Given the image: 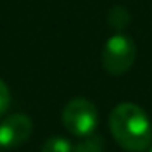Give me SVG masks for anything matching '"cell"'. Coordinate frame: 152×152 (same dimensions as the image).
<instances>
[{
    "label": "cell",
    "instance_id": "5",
    "mask_svg": "<svg viewBox=\"0 0 152 152\" xmlns=\"http://www.w3.org/2000/svg\"><path fill=\"white\" fill-rule=\"evenodd\" d=\"M72 141L63 138V136H52L47 138L45 143L41 145V152H72Z\"/></svg>",
    "mask_w": 152,
    "mask_h": 152
},
{
    "label": "cell",
    "instance_id": "1",
    "mask_svg": "<svg viewBox=\"0 0 152 152\" xmlns=\"http://www.w3.org/2000/svg\"><path fill=\"white\" fill-rule=\"evenodd\" d=\"M109 129L115 141L129 152H143L152 145V122L132 102H122L111 111Z\"/></svg>",
    "mask_w": 152,
    "mask_h": 152
},
{
    "label": "cell",
    "instance_id": "9",
    "mask_svg": "<svg viewBox=\"0 0 152 152\" xmlns=\"http://www.w3.org/2000/svg\"><path fill=\"white\" fill-rule=\"evenodd\" d=\"M148 152H152V145H150V148H148Z\"/></svg>",
    "mask_w": 152,
    "mask_h": 152
},
{
    "label": "cell",
    "instance_id": "7",
    "mask_svg": "<svg viewBox=\"0 0 152 152\" xmlns=\"http://www.w3.org/2000/svg\"><path fill=\"white\" fill-rule=\"evenodd\" d=\"M129 20H131V16H129V11L125 9V7H113L111 11H109V16H107V22H109V25L111 27H115V29H124L127 23H129Z\"/></svg>",
    "mask_w": 152,
    "mask_h": 152
},
{
    "label": "cell",
    "instance_id": "6",
    "mask_svg": "<svg viewBox=\"0 0 152 152\" xmlns=\"http://www.w3.org/2000/svg\"><path fill=\"white\" fill-rule=\"evenodd\" d=\"M72 152H104V140L97 134H91L84 141L75 145Z\"/></svg>",
    "mask_w": 152,
    "mask_h": 152
},
{
    "label": "cell",
    "instance_id": "2",
    "mask_svg": "<svg viewBox=\"0 0 152 152\" xmlns=\"http://www.w3.org/2000/svg\"><path fill=\"white\" fill-rule=\"evenodd\" d=\"M136 59V43L131 36L116 32L107 38L102 50V66L111 75H124Z\"/></svg>",
    "mask_w": 152,
    "mask_h": 152
},
{
    "label": "cell",
    "instance_id": "3",
    "mask_svg": "<svg viewBox=\"0 0 152 152\" xmlns=\"http://www.w3.org/2000/svg\"><path fill=\"white\" fill-rule=\"evenodd\" d=\"M97 124H99V109L91 100L84 97L72 99L63 109V125L73 136L79 138L91 136L93 131L97 129Z\"/></svg>",
    "mask_w": 152,
    "mask_h": 152
},
{
    "label": "cell",
    "instance_id": "4",
    "mask_svg": "<svg viewBox=\"0 0 152 152\" xmlns=\"http://www.w3.org/2000/svg\"><path fill=\"white\" fill-rule=\"evenodd\" d=\"M32 132V122L27 115L15 113L0 122V147L16 148L23 145Z\"/></svg>",
    "mask_w": 152,
    "mask_h": 152
},
{
    "label": "cell",
    "instance_id": "8",
    "mask_svg": "<svg viewBox=\"0 0 152 152\" xmlns=\"http://www.w3.org/2000/svg\"><path fill=\"white\" fill-rule=\"evenodd\" d=\"M9 104H11V93H9V88L7 84L0 79V118H2L7 109H9Z\"/></svg>",
    "mask_w": 152,
    "mask_h": 152
}]
</instances>
